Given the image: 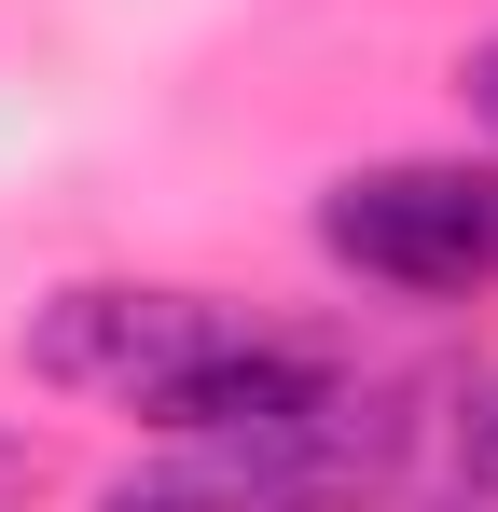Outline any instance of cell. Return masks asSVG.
Returning a JSON list of instances; mask_svg holds the SVG:
<instances>
[{"label": "cell", "mask_w": 498, "mask_h": 512, "mask_svg": "<svg viewBox=\"0 0 498 512\" xmlns=\"http://www.w3.org/2000/svg\"><path fill=\"white\" fill-rule=\"evenodd\" d=\"M319 250L360 263L374 291H498V167H360L319 194Z\"/></svg>", "instance_id": "cell-1"}, {"label": "cell", "mask_w": 498, "mask_h": 512, "mask_svg": "<svg viewBox=\"0 0 498 512\" xmlns=\"http://www.w3.org/2000/svg\"><path fill=\"white\" fill-rule=\"evenodd\" d=\"M471 84H485V125H498V42H485V70H471Z\"/></svg>", "instance_id": "cell-5"}, {"label": "cell", "mask_w": 498, "mask_h": 512, "mask_svg": "<svg viewBox=\"0 0 498 512\" xmlns=\"http://www.w3.org/2000/svg\"><path fill=\"white\" fill-rule=\"evenodd\" d=\"M457 485H471V499H498V388H471V402H457Z\"/></svg>", "instance_id": "cell-4"}, {"label": "cell", "mask_w": 498, "mask_h": 512, "mask_svg": "<svg viewBox=\"0 0 498 512\" xmlns=\"http://www.w3.org/2000/svg\"><path fill=\"white\" fill-rule=\"evenodd\" d=\"M249 319L208 305V291H139V277H83L28 319V374L42 388H83V402H139L153 416L180 374H208Z\"/></svg>", "instance_id": "cell-2"}, {"label": "cell", "mask_w": 498, "mask_h": 512, "mask_svg": "<svg viewBox=\"0 0 498 512\" xmlns=\"http://www.w3.org/2000/svg\"><path fill=\"white\" fill-rule=\"evenodd\" d=\"M97 512H249V499H236V471H222V457H194V443H180L166 471H125Z\"/></svg>", "instance_id": "cell-3"}]
</instances>
